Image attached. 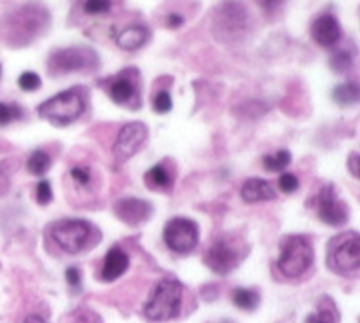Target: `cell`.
Wrapping results in <instances>:
<instances>
[{
    "mask_svg": "<svg viewBox=\"0 0 360 323\" xmlns=\"http://www.w3.org/2000/svg\"><path fill=\"white\" fill-rule=\"evenodd\" d=\"M113 213L120 222H124L129 228H136V225H142V223L151 218L153 206L148 200H142V198L128 197L115 202Z\"/></svg>",
    "mask_w": 360,
    "mask_h": 323,
    "instance_id": "14",
    "label": "cell"
},
{
    "mask_svg": "<svg viewBox=\"0 0 360 323\" xmlns=\"http://www.w3.org/2000/svg\"><path fill=\"white\" fill-rule=\"evenodd\" d=\"M51 26V13L42 4H22L9 11L0 22V35L11 48H26Z\"/></svg>",
    "mask_w": 360,
    "mask_h": 323,
    "instance_id": "1",
    "label": "cell"
},
{
    "mask_svg": "<svg viewBox=\"0 0 360 323\" xmlns=\"http://www.w3.org/2000/svg\"><path fill=\"white\" fill-rule=\"evenodd\" d=\"M291 164V153L288 149H278L277 153L266 154L262 158L264 169L269 171V173H281L285 167Z\"/></svg>",
    "mask_w": 360,
    "mask_h": 323,
    "instance_id": "24",
    "label": "cell"
},
{
    "mask_svg": "<svg viewBox=\"0 0 360 323\" xmlns=\"http://www.w3.org/2000/svg\"><path fill=\"white\" fill-rule=\"evenodd\" d=\"M146 185L155 191H169L173 187V176L164 164H155L151 169L146 171Z\"/></svg>",
    "mask_w": 360,
    "mask_h": 323,
    "instance_id": "19",
    "label": "cell"
},
{
    "mask_svg": "<svg viewBox=\"0 0 360 323\" xmlns=\"http://www.w3.org/2000/svg\"><path fill=\"white\" fill-rule=\"evenodd\" d=\"M151 39L150 27L144 24H135V26H128L122 29L117 37V46L126 51H136V49L144 48Z\"/></svg>",
    "mask_w": 360,
    "mask_h": 323,
    "instance_id": "18",
    "label": "cell"
},
{
    "mask_svg": "<svg viewBox=\"0 0 360 323\" xmlns=\"http://www.w3.org/2000/svg\"><path fill=\"white\" fill-rule=\"evenodd\" d=\"M129 269V254L119 247L113 245L108 253H105L104 263H102V279L104 282H115L119 279L124 272Z\"/></svg>",
    "mask_w": 360,
    "mask_h": 323,
    "instance_id": "16",
    "label": "cell"
},
{
    "mask_svg": "<svg viewBox=\"0 0 360 323\" xmlns=\"http://www.w3.org/2000/svg\"><path fill=\"white\" fill-rule=\"evenodd\" d=\"M359 160H360V154L356 153V151H353V153L349 154V158H347V169H349V173H352L355 178H359V176H360Z\"/></svg>",
    "mask_w": 360,
    "mask_h": 323,
    "instance_id": "35",
    "label": "cell"
},
{
    "mask_svg": "<svg viewBox=\"0 0 360 323\" xmlns=\"http://www.w3.org/2000/svg\"><path fill=\"white\" fill-rule=\"evenodd\" d=\"M359 84L356 82H344L335 86L331 98L335 104L340 107H352V105L359 104Z\"/></svg>",
    "mask_w": 360,
    "mask_h": 323,
    "instance_id": "21",
    "label": "cell"
},
{
    "mask_svg": "<svg viewBox=\"0 0 360 323\" xmlns=\"http://www.w3.org/2000/svg\"><path fill=\"white\" fill-rule=\"evenodd\" d=\"M162 236L167 249L176 254H189L197 249L198 240H200V229L193 220L175 216L166 223Z\"/></svg>",
    "mask_w": 360,
    "mask_h": 323,
    "instance_id": "11",
    "label": "cell"
},
{
    "mask_svg": "<svg viewBox=\"0 0 360 323\" xmlns=\"http://www.w3.org/2000/svg\"><path fill=\"white\" fill-rule=\"evenodd\" d=\"M153 110L155 113L158 114H166L173 110V98L169 95V91L162 89V91H158L153 98Z\"/></svg>",
    "mask_w": 360,
    "mask_h": 323,
    "instance_id": "27",
    "label": "cell"
},
{
    "mask_svg": "<svg viewBox=\"0 0 360 323\" xmlns=\"http://www.w3.org/2000/svg\"><path fill=\"white\" fill-rule=\"evenodd\" d=\"M26 167L31 175L44 176L46 173L51 169V157H49L46 151H42V149H37V151H33V153L30 154V158H27Z\"/></svg>",
    "mask_w": 360,
    "mask_h": 323,
    "instance_id": "23",
    "label": "cell"
},
{
    "mask_svg": "<svg viewBox=\"0 0 360 323\" xmlns=\"http://www.w3.org/2000/svg\"><path fill=\"white\" fill-rule=\"evenodd\" d=\"M70 176L80 187H88L91 184V169L88 166H73L70 169Z\"/></svg>",
    "mask_w": 360,
    "mask_h": 323,
    "instance_id": "29",
    "label": "cell"
},
{
    "mask_svg": "<svg viewBox=\"0 0 360 323\" xmlns=\"http://www.w3.org/2000/svg\"><path fill=\"white\" fill-rule=\"evenodd\" d=\"M315 260L313 242L304 235L285 236L281 244V256H278V271L288 279H297L309 271Z\"/></svg>",
    "mask_w": 360,
    "mask_h": 323,
    "instance_id": "7",
    "label": "cell"
},
{
    "mask_svg": "<svg viewBox=\"0 0 360 323\" xmlns=\"http://www.w3.org/2000/svg\"><path fill=\"white\" fill-rule=\"evenodd\" d=\"M111 6H113V2H110V0H88V2H84L82 8L89 15H102L108 13Z\"/></svg>",
    "mask_w": 360,
    "mask_h": 323,
    "instance_id": "32",
    "label": "cell"
},
{
    "mask_svg": "<svg viewBox=\"0 0 360 323\" xmlns=\"http://www.w3.org/2000/svg\"><path fill=\"white\" fill-rule=\"evenodd\" d=\"M326 265L331 272L356 278L360 271V236L356 231H344L333 236L326 247Z\"/></svg>",
    "mask_w": 360,
    "mask_h": 323,
    "instance_id": "4",
    "label": "cell"
},
{
    "mask_svg": "<svg viewBox=\"0 0 360 323\" xmlns=\"http://www.w3.org/2000/svg\"><path fill=\"white\" fill-rule=\"evenodd\" d=\"M35 198H37V204H39V206H48V204H51L53 187L48 180H40L39 184H37Z\"/></svg>",
    "mask_w": 360,
    "mask_h": 323,
    "instance_id": "30",
    "label": "cell"
},
{
    "mask_svg": "<svg viewBox=\"0 0 360 323\" xmlns=\"http://www.w3.org/2000/svg\"><path fill=\"white\" fill-rule=\"evenodd\" d=\"M311 37L321 48L331 49L342 39V26L338 22V18L331 13H322L311 22Z\"/></svg>",
    "mask_w": 360,
    "mask_h": 323,
    "instance_id": "15",
    "label": "cell"
},
{
    "mask_svg": "<svg viewBox=\"0 0 360 323\" xmlns=\"http://www.w3.org/2000/svg\"><path fill=\"white\" fill-rule=\"evenodd\" d=\"M101 67V57L89 46H70L55 49L46 62V71L49 77L57 79L70 73H89Z\"/></svg>",
    "mask_w": 360,
    "mask_h": 323,
    "instance_id": "6",
    "label": "cell"
},
{
    "mask_svg": "<svg viewBox=\"0 0 360 323\" xmlns=\"http://www.w3.org/2000/svg\"><path fill=\"white\" fill-rule=\"evenodd\" d=\"M71 323H102L101 316L89 309H75L70 316Z\"/></svg>",
    "mask_w": 360,
    "mask_h": 323,
    "instance_id": "31",
    "label": "cell"
},
{
    "mask_svg": "<svg viewBox=\"0 0 360 323\" xmlns=\"http://www.w3.org/2000/svg\"><path fill=\"white\" fill-rule=\"evenodd\" d=\"M8 189H9V175L6 173L4 169H2V167H0V197H2V195H6V192H8Z\"/></svg>",
    "mask_w": 360,
    "mask_h": 323,
    "instance_id": "37",
    "label": "cell"
},
{
    "mask_svg": "<svg viewBox=\"0 0 360 323\" xmlns=\"http://www.w3.org/2000/svg\"><path fill=\"white\" fill-rule=\"evenodd\" d=\"M330 67L335 73H346L353 67V53L349 49H338L331 55Z\"/></svg>",
    "mask_w": 360,
    "mask_h": 323,
    "instance_id": "25",
    "label": "cell"
},
{
    "mask_svg": "<svg viewBox=\"0 0 360 323\" xmlns=\"http://www.w3.org/2000/svg\"><path fill=\"white\" fill-rule=\"evenodd\" d=\"M40 86H42V80H40L39 74L33 73V71H24V73L18 77V88L22 89V91H37V89H40Z\"/></svg>",
    "mask_w": 360,
    "mask_h": 323,
    "instance_id": "28",
    "label": "cell"
},
{
    "mask_svg": "<svg viewBox=\"0 0 360 323\" xmlns=\"http://www.w3.org/2000/svg\"><path fill=\"white\" fill-rule=\"evenodd\" d=\"M66 282L71 289H80V285H82V275H80V269H77V267H68Z\"/></svg>",
    "mask_w": 360,
    "mask_h": 323,
    "instance_id": "34",
    "label": "cell"
},
{
    "mask_svg": "<svg viewBox=\"0 0 360 323\" xmlns=\"http://www.w3.org/2000/svg\"><path fill=\"white\" fill-rule=\"evenodd\" d=\"M89 102V89L86 86H73L57 93L37 107V114L42 120L58 127L77 122L84 114Z\"/></svg>",
    "mask_w": 360,
    "mask_h": 323,
    "instance_id": "2",
    "label": "cell"
},
{
    "mask_svg": "<svg viewBox=\"0 0 360 323\" xmlns=\"http://www.w3.org/2000/svg\"><path fill=\"white\" fill-rule=\"evenodd\" d=\"M184 24V17L179 13H169L166 18V26L172 27V29H179L180 26Z\"/></svg>",
    "mask_w": 360,
    "mask_h": 323,
    "instance_id": "36",
    "label": "cell"
},
{
    "mask_svg": "<svg viewBox=\"0 0 360 323\" xmlns=\"http://www.w3.org/2000/svg\"><path fill=\"white\" fill-rule=\"evenodd\" d=\"M246 254L248 245L233 244L226 236H219V238L211 242V245L206 249L204 263L215 275L226 276L240 265V262L246 258Z\"/></svg>",
    "mask_w": 360,
    "mask_h": 323,
    "instance_id": "9",
    "label": "cell"
},
{
    "mask_svg": "<svg viewBox=\"0 0 360 323\" xmlns=\"http://www.w3.org/2000/svg\"><path fill=\"white\" fill-rule=\"evenodd\" d=\"M316 211L319 218L330 228H342L349 222V207L338 197V191L333 184L322 185L316 195Z\"/></svg>",
    "mask_w": 360,
    "mask_h": 323,
    "instance_id": "12",
    "label": "cell"
},
{
    "mask_svg": "<svg viewBox=\"0 0 360 323\" xmlns=\"http://www.w3.org/2000/svg\"><path fill=\"white\" fill-rule=\"evenodd\" d=\"M110 100L117 105L136 111L142 107V73L139 67H124L113 77L98 82Z\"/></svg>",
    "mask_w": 360,
    "mask_h": 323,
    "instance_id": "8",
    "label": "cell"
},
{
    "mask_svg": "<svg viewBox=\"0 0 360 323\" xmlns=\"http://www.w3.org/2000/svg\"><path fill=\"white\" fill-rule=\"evenodd\" d=\"M240 197L246 204H260L277 198V191L273 189L268 180L248 178L240 187Z\"/></svg>",
    "mask_w": 360,
    "mask_h": 323,
    "instance_id": "17",
    "label": "cell"
},
{
    "mask_svg": "<svg viewBox=\"0 0 360 323\" xmlns=\"http://www.w3.org/2000/svg\"><path fill=\"white\" fill-rule=\"evenodd\" d=\"M24 323H48V322H46L40 315H30L26 319H24Z\"/></svg>",
    "mask_w": 360,
    "mask_h": 323,
    "instance_id": "38",
    "label": "cell"
},
{
    "mask_svg": "<svg viewBox=\"0 0 360 323\" xmlns=\"http://www.w3.org/2000/svg\"><path fill=\"white\" fill-rule=\"evenodd\" d=\"M0 77H2V64H0Z\"/></svg>",
    "mask_w": 360,
    "mask_h": 323,
    "instance_id": "39",
    "label": "cell"
},
{
    "mask_svg": "<svg viewBox=\"0 0 360 323\" xmlns=\"http://www.w3.org/2000/svg\"><path fill=\"white\" fill-rule=\"evenodd\" d=\"M24 118V110L18 104H6L0 102V126H8Z\"/></svg>",
    "mask_w": 360,
    "mask_h": 323,
    "instance_id": "26",
    "label": "cell"
},
{
    "mask_svg": "<svg viewBox=\"0 0 360 323\" xmlns=\"http://www.w3.org/2000/svg\"><path fill=\"white\" fill-rule=\"evenodd\" d=\"M150 136V129L144 122H129L120 129V133L115 138L113 144V158L115 164L120 166L124 162H128L139 149L146 144V140Z\"/></svg>",
    "mask_w": 360,
    "mask_h": 323,
    "instance_id": "13",
    "label": "cell"
},
{
    "mask_svg": "<svg viewBox=\"0 0 360 323\" xmlns=\"http://www.w3.org/2000/svg\"><path fill=\"white\" fill-rule=\"evenodd\" d=\"M231 300L242 310H255L260 305V294L257 289H235Z\"/></svg>",
    "mask_w": 360,
    "mask_h": 323,
    "instance_id": "22",
    "label": "cell"
},
{
    "mask_svg": "<svg viewBox=\"0 0 360 323\" xmlns=\"http://www.w3.org/2000/svg\"><path fill=\"white\" fill-rule=\"evenodd\" d=\"M49 238L62 253L80 254L93 249L102 235L91 222L82 218H62L53 222L48 229Z\"/></svg>",
    "mask_w": 360,
    "mask_h": 323,
    "instance_id": "3",
    "label": "cell"
},
{
    "mask_svg": "<svg viewBox=\"0 0 360 323\" xmlns=\"http://www.w3.org/2000/svg\"><path fill=\"white\" fill-rule=\"evenodd\" d=\"M182 300H184V285L179 279H160L150 300L146 301L144 316L150 322H172L180 316Z\"/></svg>",
    "mask_w": 360,
    "mask_h": 323,
    "instance_id": "5",
    "label": "cell"
},
{
    "mask_svg": "<svg viewBox=\"0 0 360 323\" xmlns=\"http://www.w3.org/2000/svg\"><path fill=\"white\" fill-rule=\"evenodd\" d=\"M299 178L293 175V173H282L281 178H278V187L285 195H291L299 189Z\"/></svg>",
    "mask_w": 360,
    "mask_h": 323,
    "instance_id": "33",
    "label": "cell"
},
{
    "mask_svg": "<svg viewBox=\"0 0 360 323\" xmlns=\"http://www.w3.org/2000/svg\"><path fill=\"white\" fill-rule=\"evenodd\" d=\"M340 315H338L337 303L330 296H322L316 305V312L306 318V323H338Z\"/></svg>",
    "mask_w": 360,
    "mask_h": 323,
    "instance_id": "20",
    "label": "cell"
},
{
    "mask_svg": "<svg viewBox=\"0 0 360 323\" xmlns=\"http://www.w3.org/2000/svg\"><path fill=\"white\" fill-rule=\"evenodd\" d=\"M248 27H250V15L244 4L226 2L219 6L215 15V35L222 42L246 37Z\"/></svg>",
    "mask_w": 360,
    "mask_h": 323,
    "instance_id": "10",
    "label": "cell"
}]
</instances>
